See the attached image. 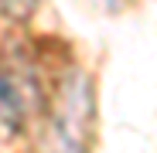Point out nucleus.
Listing matches in <instances>:
<instances>
[{
	"label": "nucleus",
	"mask_w": 157,
	"mask_h": 153,
	"mask_svg": "<svg viewBox=\"0 0 157 153\" xmlns=\"http://www.w3.org/2000/svg\"><path fill=\"white\" fill-rule=\"evenodd\" d=\"M38 4L41 0H0V10H4L7 17H14V20H28L38 10Z\"/></svg>",
	"instance_id": "f03ea898"
},
{
	"label": "nucleus",
	"mask_w": 157,
	"mask_h": 153,
	"mask_svg": "<svg viewBox=\"0 0 157 153\" xmlns=\"http://www.w3.org/2000/svg\"><path fill=\"white\" fill-rule=\"evenodd\" d=\"M24 119V92L17 89V82L0 68V129L4 133H17Z\"/></svg>",
	"instance_id": "f257e3e1"
}]
</instances>
